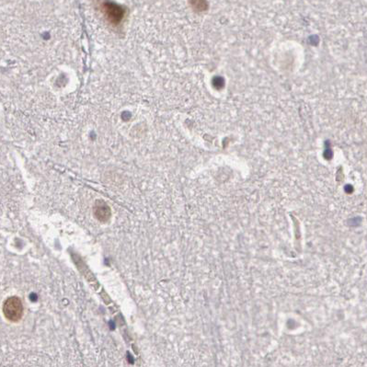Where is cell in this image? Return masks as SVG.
<instances>
[{
  "instance_id": "1",
  "label": "cell",
  "mask_w": 367,
  "mask_h": 367,
  "mask_svg": "<svg viewBox=\"0 0 367 367\" xmlns=\"http://www.w3.org/2000/svg\"><path fill=\"white\" fill-rule=\"evenodd\" d=\"M24 307L21 300L17 297L6 299L3 305V314L6 319L11 322H19L23 316Z\"/></svg>"
},
{
  "instance_id": "2",
  "label": "cell",
  "mask_w": 367,
  "mask_h": 367,
  "mask_svg": "<svg viewBox=\"0 0 367 367\" xmlns=\"http://www.w3.org/2000/svg\"><path fill=\"white\" fill-rule=\"evenodd\" d=\"M93 214L99 221L107 222L111 218L112 211L105 202L97 201L93 207Z\"/></svg>"
},
{
  "instance_id": "3",
  "label": "cell",
  "mask_w": 367,
  "mask_h": 367,
  "mask_svg": "<svg viewBox=\"0 0 367 367\" xmlns=\"http://www.w3.org/2000/svg\"><path fill=\"white\" fill-rule=\"evenodd\" d=\"M190 3L192 6L198 10H204L207 6L205 0H190Z\"/></svg>"
}]
</instances>
